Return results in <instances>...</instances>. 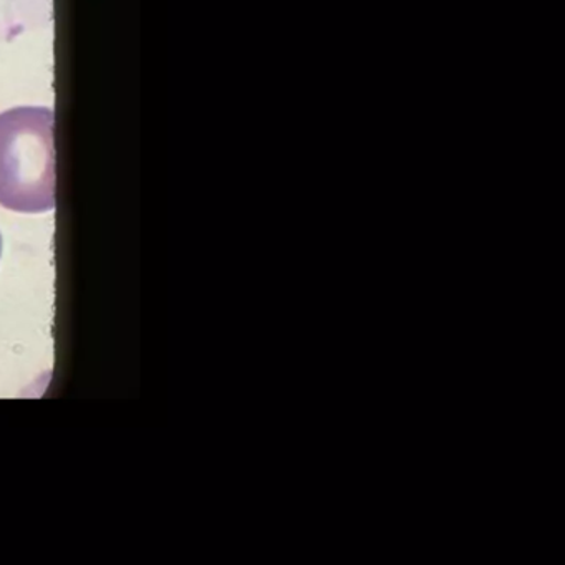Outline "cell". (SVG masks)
I'll list each match as a JSON object with an SVG mask.
<instances>
[{"label": "cell", "mask_w": 565, "mask_h": 565, "mask_svg": "<svg viewBox=\"0 0 565 565\" xmlns=\"http://www.w3.org/2000/svg\"><path fill=\"white\" fill-rule=\"evenodd\" d=\"M54 111L22 107L0 114V206L39 214L57 204Z\"/></svg>", "instance_id": "1"}, {"label": "cell", "mask_w": 565, "mask_h": 565, "mask_svg": "<svg viewBox=\"0 0 565 565\" xmlns=\"http://www.w3.org/2000/svg\"><path fill=\"white\" fill-rule=\"evenodd\" d=\"M0 254H2V237H0Z\"/></svg>", "instance_id": "2"}]
</instances>
